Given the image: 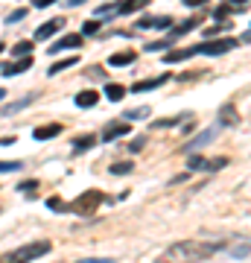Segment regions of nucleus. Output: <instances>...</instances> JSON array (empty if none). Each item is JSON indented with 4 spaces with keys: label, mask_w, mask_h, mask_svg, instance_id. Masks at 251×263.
<instances>
[{
    "label": "nucleus",
    "mask_w": 251,
    "mask_h": 263,
    "mask_svg": "<svg viewBox=\"0 0 251 263\" xmlns=\"http://www.w3.org/2000/svg\"><path fill=\"white\" fill-rule=\"evenodd\" d=\"M222 249V243H202V240H184V243H175L169 254H175V257H193V260H199V257H210L213 251Z\"/></svg>",
    "instance_id": "f257e3e1"
},
{
    "label": "nucleus",
    "mask_w": 251,
    "mask_h": 263,
    "mask_svg": "<svg viewBox=\"0 0 251 263\" xmlns=\"http://www.w3.org/2000/svg\"><path fill=\"white\" fill-rule=\"evenodd\" d=\"M50 251V243L47 240H38V243H26L21 249H15L12 254H6L3 260H35V257H44Z\"/></svg>",
    "instance_id": "f03ea898"
},
{
    "label": "nucleus",
    "mask_w": 251,
    "mask_h": 263,
    "mask_svg": "<svg viewBox=\"0 0 251 263\" xmlns=\"http://www.w3.org/2000/svg\"><path fill=\"white\" fill-rule=\"evenodd\" d=\"M237 47V38H204L202 44H196V50L202 53V56H222V53H231V50Z\"/></svg>",
    "instance_id": "7ed1b4c3"
},
{
    "label": "nucleus",
    "mask_w": 251,
    "mask_h": 263,
    "mask_svg": "<svg viewBox=\"0 0 251 263\" xmlns=\"http://www.w3.org/2000/svg\"><path fill=\"white\" fill-rule=\"evenodd\" d=\"M99 202H105V196H102L99 190H88V193H82V196L70 205V211H73V214H82V216L85 214H94Z\"/></svg>",
    "instance_id": "20e7f679"
},
{
    "label": "nucleus",
    "mask_w": 251,
    "mask_h": 263,
    "mask_svg": "<svg viewBox=\"0 0 251 263\" xmlns=\"http://www.w3.org/2000/svg\"><path fill=\"white\" fill-rule=\"evenodd\" d=\"M32 68V56H21L18 61H9V64H3L0 68V76H18V73H24Z\"/></svg>",
    "instance_id": "39448f33"
},
{
    "label": "nucleus",
    "mask_w": 251,
    "mask_h": 263,
    "mask_svg": "<svg viewBox=\"0 0 251 263\" xmlns=\"http://www.w3.org/2000/svg\"><path fill=\"white\" fill-rule=\"evenodd\" d=\"M167 26H172L169 15H152V18H140L137 21V29H167Z\"/></svg>",
    "instance_id": "423d86ee"
},
{
    "label": "nucleus",
    "mask_w": 251,
    "mask_h": 263,
    "mask_svg": "<svg viewBox=\"0 0 251 263\" xmlns=\"http://www.w3.org/2000/svg\"><path fill=\"white\" fill-rule=\"evenodd\" d=\"M129 132H132V123H129V120H117V123H108L105 126L102 138H105V141H117V138L129 135Z\"/></svg>",
    "instance_id": "0eeeda50"
},
{
    "label": "nucleus",
    "mask_w": 251,
    "mask_h": 263,
    "mask_svg": "<svg viewBox=\"0 0 251 263\" xmlns=\"http://www.w3.org/2000/svg\"><path fill=\"white\" fill-rule=\"evenodd\" d=\"M61 26H64V21H61V18H53V21H47V24H41L35 29V41H47L50 36H56V32H59Z\"/></svg>",
    "instance_id": "6e6552de"
},
{
    "label": "nucleus",
    "mask_w": 251,
    "mask_h": 263,
    "mask_svg": "<svg viewBox=\"0 0 251 263\" xmlns=\"http://www.w3.org/2000/svg\"><path fill=\"white\" fill-rule=\"evenodd\" d=\"M216 135H219V129H204L202 135H196V138H193L190 144L184 146V152H196V149H202L204 144H210V141H213Z\"/></svg>",
    "instance_id": "1a4fd4ad"
},
{
    "label": "nucleus",
    "mask_w": 251,
    "mask_h": 263,
    "mask_svg": "<svg viewBox=\"0 0 251 263\" xmlns=\"http://www.w3.org/2000/svg\"><path fill=\"white\" fill-rule=\"evenodd\" d=\"M169 76L164 73V76H155V79H144V82H134L132 91L134 94H144V91H155V88H161V85H167Z\"/></svg>",
    "instance_id": "9d476101"
},
{
    "label": "nucleus",
    "mask_w": 251,
    "mask_h": 263,
    "mask_svg": "<svg viewBox=\"0 0 251 263\" xmlns=\"http://www.w3.org/2000/svg\"><path fill=\"white\" fill-rule=\"evenodd\" d=\"M61 132V123H47V126H38L35 132H32V138L35 141H50V138H56Z\"/></svg>",
    "instance_id": "9b49d317"
},
{
    "label": "nucleus",
    "mask_w": 251,
    "mask_h": 263,
    "mask_svg": "<svg viewBox=\"0 0 251 263\" xmlns=\"http://www.w3.org/2000/svg\"><path fill=\"white\" fill-rule=\"evenodd\" d=\"M79 44H82V36H64V38H59V41H56V44H53L47 53H53V56H56V53H61V50L79 47Z\"/></svg>",
    "instance_id": "f8f14e48"
},
{
    "label": "nucleus",
    "mask_w": 251,
    "mask_h": 263,
    "mask_svg": "<svg viewBox=\"0 0 251 263\" xmlns=\"http://www.w3.org/2000/svg\"><path fill=\"white\" fill-rule=\"evenodd\" d=\"M199 24H202V18H199V15H193V18H187L184 24H178V26H175L169 38H181V36H187V32H193V29H196Z\"/></svg>",
    "instance_id": "ddd939ff"
},
{
    "label": "nucleus",
    "mask_w": 251,
    "mask_h": 263,
    "mask_svg": "<svg viewBox=\"0 0 251 263\" xmlns=\"http://www.w3.org/2000/svg\"><path fill=\"white\" fill-rule=\"evenodd\" d=\"M190 56H199V50H196V47L172 50V53H167V56H164V61H167V64H175V61H184V59H190Z\"/></svg>",
    "instance_id": "4468645a"
},
{
    "label": "nucleus",
    "mask_w": 251,
    "mask_h": 263,
    "mask_svg": "<svg viewBox=\"0 0 251 263\" xmlns=\"http://www.w3.org/2000/svg\"><path fill=\"white\" fill-rule=\"evenodd\" d=\"M149 6V0H123V6H120L117 12L120 15H132V12H140Z\"/></svg>",
    "instance_id": "2eb2a0df"
},
{
    "label": "nucleus",
    "mask_w": 251,
    "mask_h": 263,
    "mask_svg": "<svg viewBox=\"0 0 251 263\" xmlns=\"http://www.w3.org/2000/svg\"><path fill=\"white\" fill-rule=\"evenodd\" d=\"M96 103H99V94H96V91H82V94L76 96V106L79 108H94Z\"/></svg>",
    "instance_id": "dca6fc26"
},
{
    "label": "nucleus",
    "mask_w": 251,
    "mask_h": 263,
    "mask_svg": "<svg viewBox=\"0 0 251 263\" xmlns=\"http://www.w3.org/2000/svg\"><path fill=\"white\" fill-rule=\"evenodd\" d=\"M132 61H134V53L126 50V53H114V56L108 59V64H111V68H126V64H132Z\"/></svg>",
    "instance_id": "f3484780"
},
{
    "label": "nucleus",
    "mask_w": 251,
    "mask_h": 263,
    "mask_svg": "<svg viewBox=\"0 0 251 263\" xmlns=\"http://www.w3.org/2000/svg\"><path fill=\"white\" fill-rule=\"evenodd\" d=\"M32 100H35V96H24V100H18V103H12V106H6L0 114H3V117H6V114H18V111H24L26 106H32Z\"/></svg>",
    "instance_id": "a211bd4d"
},
{
    "label": "nucleus",
    "mask_w": 251,
    "mask_h": 263,
    "mask_svg": "<svg viewBox=\"0 0 251 263\" xmlns=\"http://www.w3.org/2000/svg\"><path fill=\"white\" fill-rule=\"evenodd\" d=\"M105 96L111 103H120V100L126 96V88H123V85H105Z\"/></svg>",
    "instance_id": "6ab92c4d"
},
{
    "label": "nucleus",
    "mask_w": 251,
    "mask_h": 263,
    "mask_svg": "<svg viewBox=\"0 0 251 263\" xmlns=\"http://www.w3.org/2000/svg\"><path fill=\"white\" fill-rule=\"evenodd\" d=\"M94 135H82V138H76V141H73V152H82V149H91V146H94Z\"/></svg>",
    "instance_id": "aec40b11"
},
{
    "label": "nucleus",
    "mask_w": 251,
    "mask_h": 263,
    "mask_svg": "<svg viewBox=\"0 0 251 263\" xmlns=\"http://www.w3.org/2000/svg\"><path fill=\"white\" fill-rule=\"evenodd\" d=\"M222 123H228V126H237V123H239L237 108H234V106H225V108H222Z\"/></svg>",
    "instance_id": "412c9836"
},
{
    "label": "nucleus",
    "mask_w": 251,
    "mask_h": 263,
    "mask_svg": "<svg viewBox=\"0 0 251 263\" xmlns=\"http://www.w3.org/2000/svg\"><path fill=\"white\" fill-rule=\"evenodd\" d=\"M29 53H32V41H21V44H15V47H12V56H15V59L29 56Z\"/></svg>",
    "instance_id": "4be33fe9"
},
{
    "label": "nucleus",
    "mask_w": 251,
    "mask_h": 263,
    "mask_svg": "<svg viewBox=\"0 0 251 263\" xmlns=\"http://www.w3.org/2000/svg\"><path fill=\"white\" fill-rule=\"evenodd\" d=\"M79 59H61V61H56L53 68H50V76H56V73H61V71H67V68H73Z\"/></svg>",
    "instance_id": "5701e85b"
},
{
    "label": "nucleus",
    "mask_w": 251,
    "mask_h": 263,
    "mask_svg": "<svg viewBox=\"0 0 251 263\" xmlns=\"http://www.w3.org/2000/svg\"><path fill=\"white\" fill-rule=\"evenodd\" d=\"M187 167H190L193 173H202V170H207V158H202V155H193L190 161H187Z\"/></svg>",
    "instance_id": "b1692460"
},
{
    "label": "nucleus",
    "mask_w": 251,
    "mask_h": 263,
    "mask_svg": "<svg viewBox=\"0 0 251 263\" xmlns=\"http://www.w3.org/2000/svg\"><path fill=\"white\" fill-rule=\"evenodd\" d=\"M132 170H134L132 161H120V164H114V167H111V173H114V176H129Z\"/></svg>",
    "instance_id": "393cba45"
},
{
    "label": "nucleus",
    "mask_w": 251,
    "mask_h": 263,
    "mask_svg": "<svg viewBox=\"0 0 251 263\" xmlns=\"http://www.w3.org/2000/svg\"><path fill=\"white\" fill-rule=\"evenodd\" d=\"M47 208H50V211H64V208H67V205L61 202L59 196H50V199H47Z\"/></svg>",
    "instance_id": "a878e982"
},
{
    "label": "nucleus",
    "mask_w": 251,
    "mask_h": 263,
    "mask_svg": "<svg viewBox=\"0 0 251 263\" xmlns=\"http://www.w3.org/2000/svg\"><path fill=\"white\" fill-rule=\"evenodd\" d=\"M222 29H228V24H222V21H219L216 26H210V29H204V38H213V36H219Z\"/></svg>",
    "instance_id": "bb28decb"
},
{
    "label": "nucleus",
    "mask_w": 251,
    "mask_h": 263,
    "mask_svg": "<svg viewBox=\"0 0 251 263\" xmlns=\"http://www.w3.org/2000/svg\"><path fill=\"white\" fill-rule=\"evenodd\" d=\"M146 114H149V108H134V111H129V114H126V120L132 123V120H137V117H146Z\"/></svg>",
    "instance_id": "cd10ccee"
},
{
    "label": "nucleus",
    "mask_w": 251,
    "mask_h": 263,
    "mask_svg": "<svg viewBox=\"0 0 251 263\" xmlns=\"http://www.w3.org/2000/svg\"><path fill=\"white\" fill-rule=\"evenodd\" d=\"M12 170H21L18 161H0V173H12Z\"/></svg>",
    "instance_id": "c85d7f7f"
},
{
    "label": "nucleus",
    "mask_w": 251,
    "mask_h": 263,
    "mask_svg": "<svg viewBox=\"0 0 251 263\" xmlns=\"http://www.w3.org/2000/svg\"><path fill=\"white\" fill-rule=\"evenodd\" d=\"M228 167V158H213V161H207V170H222Z\"/></svg>",
    "instance_id": "c756f323"
},
{
    "label": "nucleus",
    "mask_w": 251,
    "mask_h": 263,
    "mask_svg": "<svg viewBox=\"0 0 251 263\" xmlns=\"http://www.w3.org/2000/svg\"><path fill=\"white\" fill-rule=\"evenodd\" d=\"M228 15H231V9H228V6H219V9L213 12V18L216 21H228Z\"/></svg>",
    "instance_id": "7c9ffc66"
},
{
    "label": "nucleus",
    "mask_w": 251,
    "mask_h": 263,
    "mask_svg": "<svg viewBox=\"0 0 251 263\" xmlns=\"http://www.w3.org/2000/svg\"><path fill=\"white\" fill-rule=\"evenodd\" d=\"M96 29H99V24H96V21H88V24L82 26V32H85V36H94Z\"/></svg>",
    "instance_id": "2f4dec72"
},
{
    "label": "nucleus",
    "mask_w": 251,
    "mask_h": 263,
    "mask_svg": "<svg viewBox=\"0 0 251 263\" xmlns=\"http://www.w3.org/2000/svg\"><path fill=\"white\" fill-rule=\"evenodd\" d=\"M24 18H26V9H18V12H12L6 21H9V24H15V21H24Z\"/></svg>",
    "instance_id": "473e14b6"
},
{
    "label": "nucleus",
    "mask_w": 251,
    "mask_h": 263,
    "mask_svg": "<svg viewBox=\"0 0 251 263\" xmlns=\"http://www.w3.org/2000/svg\"><path fill=\"white\" fill-rule=\"evenodd\" d=\"M53 3H56V0H32L35 9H47V6H53Z\"/></svg>",
    "instance_id": "72a5a7b5"
},
{
    "label": "nucleus",
    "mask_w": 251,
    "mask_h": 263,
    "mask_svg": "<svg viewBox=\"0 0 251 263\" xmlns=\"http://www.w3.org/2000/svg\"><path fill=\"white\" fill-rule=\"evenodd\" d=\"M35 187H38V181H24V184H21V187H18V190L29 193V190H35Z\"/></svg>",
    "instance_id": "f704fd0d"
},
{
    "label": "nucleus",
    "mask_w": 251,
    "mask_h": 263,
    "mask_svg": "<svg viewBox=\"0 0 251 263\" xmlns=\"http://www.w3.org/2000/svg\"><path fill=\"white\" fill-rule=\"evenodd\" d=\"M155 126H178V120L169 117V120H155Z\"/></svg>",
    "instance_id": "c9c22d12"
},
{
    "label": "nucleus",
    "mask_w": 251,
    "mask_h": 263,
    "mask_svg": "<svg viewBox=\"0 0 251 263\" xmlns=\"http://www.w3.org/2000/svg\"><path fill=\"white\" fill-rule=\"evenodd\" d=\"M184 6H202V3H207V0H181Z\"/></svg>",
    "instance_id": "e433bc0d"
},
{
    "label": "nucleus",
    "mask_w": 251,
    "mask_h": 263,
    "mask_svg": "<svg viewBox=\"0 0 251 263\" xmlns=\"http://www.w3.org/2000/svg\"><path fill=\"white\" fill-rule=\"evenodd\" d=\"M82 3H88V0H67V6H82Z\"/></svg>",
    "instance_id": "4c0bfd02"
},
{
    "label": "nucleus",
    "mask_w": 251,
    "mask_h": 263,
    "mask_svg": "<svg viewBox=\"0 0 251 263\" xmlns=\"http://www.w3.org/2000/svg\"><path fill=\"white\" fill-rule=\"evenodd\" d=\"M242 41H245V44H251V29L245 32V36H242Z\"/></svg>",
    "instance_id": "58836bf2"
},
{
    "label": "nucleus",
    "mask_w": 251,
    "mask_h": 263,
    "mask_svg": "<svg viewBox=\"0 0 251 263\" xmlns=\"http://www.w3.org/2000/svg\"><path fill=\"white\" fill-rule=\"evenodd\" d=\"M228 3H248V0H228Z\"/></svg>",
    "instance_id": "ea45409f"
},
{
    "label": "nucleus",
    "mask_w": 251,
    "mask_h": 263,
    "mask_svg": "<svg viewBox=\"0 0 251 263\" xmlns=\"http://www.w3.org/2000/svg\"><path fill=\"white\" fill-rule=\"evenodd\" d=\"M3 96H6V91H3V88H0V100H3Z\"/></svg>",
    "instance_id": "a19ab883"
},
{
    "label": "nucleus",
    "mask_w": 251,
    "mask_h": 263,
    "mask_svg": "<svg viewBox=\"0 0 251 263\" xmlns=\"http://www.w3.org/2000/svg\"><path fill=\"white\" fill-rule=\"evenodd\" d=\"M3 50H6V47H3V44H0V53H3Z\"/></svg>",
    "instance_id": "79ce46f5"
}]
</instances>
